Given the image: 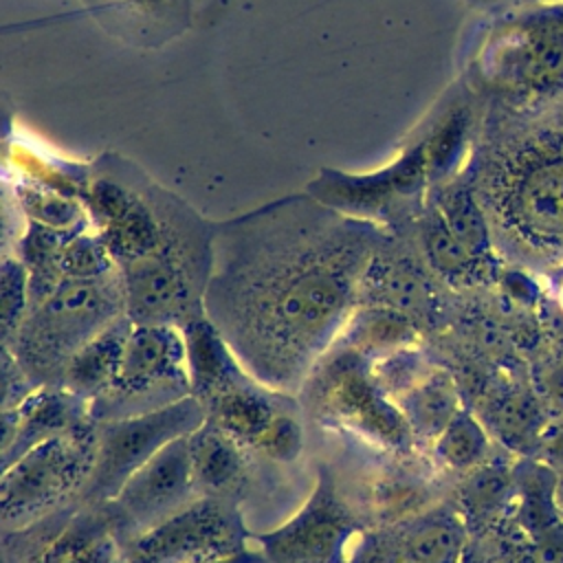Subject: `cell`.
Wrapping results in <instances>:
<instances>
[{"label": "cell", "instance_id": "7", "mask_svg": "<svg viewBox=\"0 0 563 563\" xmlns=\"http://www.w3.org/2000/svg\"><path fill=\"white\" fill-rule=\"evenodd\" d=\"M97 420L44 440L2 468L0 519L4 530L24 528L81 495L97 455Z\"/></svg>", "mask_w": 563, "mask_h": 563}, {"label": "cell", "instance_id": "37", "mask_svg": "<svg viewBox=\"0 0 563 563\" xmlns=\"http://www.w3.org/2000/svg\"><path fill=\"white\" fill-rule=\"evenodd\" d=\"M556 504H559V510H561V515H563V479H561L559 486H556Z\"/></svg>", "mask_w": 563, "mask_h": 563}, {"label": "cell", "instance_id": "33", "mask_svg": "<svg viewBox=\"0 0 563 563\" xmlns=\"http://www.w3.org/2000/svg\"><path fill=\"white\" fill-rule=\"evenodd\" d=\"M543 453L552 468H563V427L543 442Z\"/></svg>", "mask_w": 563, "mask_h": 563}, {"label": "cell", "instance_id": "35", "mask_svg": "<svg viewBox=\"0 0 563 563\" xmlns=\"http://www.w3.org/2000/svg\"><path fill=\"white\" fill-rule=\"evenodd\" d=\"M213 563H268L266 556L262 554V550H244L235 556H229V559H222V561H213Z\"/></svg>", "mask_w": 563, "mask_h": 563}, {"label": "cell", "instance_id": "16", "mask_svg": "<svg viewBox=\"0 0 563 563\" xmlns=\"http://www.w3.org/2000/svg\"><path fill=\"white\" fill-rule=\"evenodd\" d=\"M284 396L288 394L273 391L246 374L244 378L202 400V407L207 418L222 427L235 442H240L244 449H257L264 431L284 409Z\"/></svg>", "mask_w": 563, "mask_h": 563}, {"label": "cell", "instance_id": "25", "mask_svg": "<svg viewBox=\"0 0 563 563\" xmlns=\"http://www.w3.org/2000/svg\"><path fill=\"white\" fill-rule=\"evenodd\" d=\"M442 464L455 471H468L482 464L488 451V435L482 422L466 409H460L433 442Z\"/></svg>", "mask_w": 563, "mask_h": 563}, {"label": "cell", "instance_id": "30", "mask_svg": "<svg viewBox=\"0 0 563 563\" xmlns=\"http://www.w3.org/2000/svg\"><path fill=\"white\" fill-rule=\"evenodd\" d=\"M497 429L515 446H523L539 435V407L526 396H510L497 409Z\"/></svg>", "mask_w": 563, "mask_h": 563}, {"label": "cell", "instance_id": "6", "mask_svg": "<svg viewBox=\"0 0 563 563\" xmlns=\"http://www.w3.org/2000/svg\"><path fill=\"white\" fill-rule=\"evenodd\" d=\"M125 317L121 273L90 279H64L44 301L29 308L9 343L29 378L62 385L70 358L110 323Z\"/></svg>", "mask_w": 563, "mask_h": 563}, {"label": "cell", "instance_id": "36", "mask_svg": "<svg viewBox=\"0 0 563 563\" xmlns=\"http://www.w3.org/2000/svg\"><path fill=\"white\" fill-rule=\"evenodd\" d=\"M468 4L482 9V11H493L501 7H512V4H523V2H534V0H466Z\"/></svg>", "mask_w": 563, "mask_h": 563}, {"label": "cell", "instance_id": "28", "mask_svg": "<svg viewBox=\"0 0 563 563\" xmlns=\"http://www.w3.org/2000/svg\"><path fill=\"white\" fill-rule=\"evenodd\" d=\"M512 484L515 475L506 466H482L468 479L464 488V501L479 517L493 515L506 501Z\"/></svg>", "mask_w": 563, "mask_h": 563}, {"label": "cell", "instance_id": "14", "mask_svg": "<svg viewBox=\"0 0 563 563\" xmlns=\"http://www.w3.org/2000/svg\"><path fill=\"white\" fill-rule=\"evenodd\" d=\"M92 420L90 402L62 385H42L18 407L2 409V468L35 444Z\"/></svg>", "mask_w": 563, "mask_h": 563}, {"label": "cell", "instance_id": "12", "mask_svg": "<svg viewBox=\"0 0 563 563\" xmlns=\"http://www.w3.org/2000/svg\"><path fill=\"white\" fill-rule=\"evenodd\" d=\"M358 528L330 471L321 468L303 506L275 530L257 534V543L268 563H345Z\"/></svg>", "mask_w": 563, "mask_h": 563}, {"label": "cell", "instance_id": "34", "mask_svg": "<svg viewBox=\"0 0 563 563\" xmlns=\"http://www.w3.org/2000/svg\"><path fill=\"white\" fill-rule=\"evenodd\" d=\"M545 391L550 396V400L563 409V367H556L552 369L548 376H545Z\"/></svg>", "mask_w": 563, "mask_h": 563}, {"label": "cell", "instance_id": "19", "mask_svg": "<svg viewBox=\"0 0 563 563\" xmlns=\"http://www.w3.org/2000/svg\"><path fill=\"white\" fill-rule=\"evenodd\" d=\"M418 328L413 317L374 303H356L334 345L358 352L361 356L376 361L405 347H413Z\"/></svg>", "mask_w": 563, "mask_h": 563}, {"label": "cell", "instance_id": "24", "mask_svg": "<svg viewBox=\"0 0 563 563\" xmlns=\"http://www.w3.org/2000/svg\"><path fill=\"white\" fill-rule=\"evenodd\" d=\"M13 200L26 222H35L57 231L90 229V218L84 202L64 191L51 189L35 180H20L13 185Z\"/></svg>", "mask_w": 563, "mask_h": 563}, {"label": "cell", "instance_id": "23", "mask_svg": "<svg viewBox=\"0 0 563 563\" xmlns=\"http://www.w3.org/2000/svg\"><path fill=\"white\" fill-rule=\"evenodd\" d=\"M464 550V528L449 510L424 512L398 543L396 563H457Z\"/></svg>", "mask_w": 563, "mask_h": 563}, {"label": "cell", "instance_id": "20", "mask_svg": "<svg viewBox=\"0 0 563 563\" xmlns=\"http://www.w3.org/2000/svg\"><path fill=\"white\" fill-rule=\"evenodd\" d=\"M187 440L198 495L233 497L229 493L244 475V446L209 418Z\"/></svg>", "mask_w": 563, "mask_h": 563}, {"label": "cell", "instance_id": "21", "mask_svg": "<svg viewBox=\"0 0 563 563\" xmlns=\"http://www.w3.org/2000/svg\"><path fill=\"white\" fill-rule=\"evenodd\" d=\"M119 543L108 510L75 512L31 563H117Z\"/></svg>", "mask_w": 563, "mask_h": 563}, {"label": "cell", "instance_id": "8", "mask_svg": "<svg viewBox=\"0 0 563 563\" xmlns=\"http://www.w3.org/2000/svg\"><path fill=\"white\" fill-rule=\"evenodd\" d=\"M306 387V405L325 424L347 429L389 451H407L413 433L396 405L374 380L372 361L332 345L317 363Z\"/></svg>", "mask_w": 563, "mask_h": 563}, {"label": "cell", "instance_id": "5", "mask_svg": "<svg viewBox=\"0 0 563 563\" xmlns=\"http://www.w3.org/2000/svg\"><path fill=\"white\" fill-rule=\"evenodd\" d=\"M460 84L484 110L532 114L563 99V0L484 11Z\"/></svg>", "mask_w": 563, "mask_h": 563}, {"label": "cell", "instance_id": "3", "mask_svg": "<svg viewBox=\"0 0 563 563\" xmlns=\"http://www.w3.org/2000/svg\"><path fill=\"white\" fill-rule=\"evenodd\" d=\"M464 174L493 231L523 253H563V121L484 110Z\"/></svg>", "mask_w": 563, "mask_h": 563}, {"label": "cell", "instance_id": "10", "mask_svg": "<svg viewBox=\"0 0 563 563\" xmlns=\"http://www.w3.org/2000/svg\"><path fill=\"white\" fill-rule=\"evenodd\" d=\"M207 420L196 396H185L165 407L106 420L97 435L92 473L81 490L84 501L103 506L117 497L123 484L172 440L189 435Z\"/></svg>", "mask_w": 563, "mask_h": 563}, {"label": "cell", "instance_id": "1", "mask_svg": "<svg viewBox=\"0 0 563 563\" xmlns=\"http://www.w3.org/2000/svg\"><path fill=\"white\" fill-rule=\"evenodd\" d=\"M387 238L308 191L216 222L207 319L255 380L292 394L334 345Z\"/></svg>", "mask_w": 563, "mask_h": 563}, {"label": "cell", "instance_id": "32", "mask_svg": "<svg viewBox=\"0 0 563 563\" xmlns=\"http://www.w3.org/2000/svg\"><path fill=\"white\" fill-rule=\"evenodd\" d=\"M2 409L18 407L37 389V385L29 378L24 367L7 347H2Z\"/></svg>", "mask_w": 563, "mask_h": 563}, {"label": "cell", "instance_id": "4", "mask_svg": "<svg viewBox=\"0 0 563 563\" xmlns=\"http://www.w3.org/2000/svg\"><path fill=\"white\" fill-rule=\"evenodd\" d=\"M479 117V103L457 84L402 139L385 165L365 174L323 169L308 185V194L343 213L376 222L387 233H400L435 187L464 172Z\"/></svg>", "mask_w": 563, "mask_h": 563}, {"label": "cell", "instance_id": "2", "mask_svg": "<svg viewBox=\"0 0 563 563\" xmlns=\"http://www.w3.org/2000/svg\"><path fill=\"white\" fill-rule=\"evenodd\" d=\"M119 273L165 288H205L216 222L114 152L88 163L79 194Z\"/></svg>", "mask_w": 563, "mask_h": 563}, {"label": "cell", "instance_id": "18", "mask_svg": "<svg viewBox=\"0 0 563 563\" xmlns=\"http://www.w3.org/2000/svg\"><path fill=\"white\" fill-rule=\"evenodd\" d=\"M130 328L132 321L125 314L88 341L66 365L62 387L88 402L103 396L119 378Z\"/></svg>", "mask_w": 563, "mask_h": 563}, {"label": "cell", "instance_id": "15", "mask_svg": "<svg viewBox=\"0 0 563 563\" xmlns=\"http://www.w3.org/2000/svg\"><path fill=\"white\" fill-rule=\"evenodd\" d=\"M95 20L134 46L165 44L189 22V0H84Z\"/></svg>", "mask_w": 563, "mask_h": 563}, {"label": "cell", "instance_id": "22", "mask_svg": "<svg viewBox=\"0 0 563 563\" xmlns=\"http://www.w3.org/2000/svg\"><path fill=\"white\" fill-rule=\"evenodd\" d=\"M413 438H427L435 442L442 429L462 409L457 389L451 376L438 367H431L420 383L396 398Z\"/></svg>", "mask_w": 563, "mask_h": 563}, {"label": "cell", "instance_id": "31", "mask_svg": "<svg viewBox=\"0 0 563 563\" xmlns=\"http://www.w3.org/2000/svg\"><path fill=\"white\" fill-rule=\"evenodd\" d=\"M376 508L385 517H407L409 512H420L427 506L424 488L411 482L387 479L374 488Z\"/></svg>", "mask_w": 563, "mask_h": 563}, {"label": "cell", "instance_id": "27", "mask_svg": "<svg viewBox=\"0 0 563 563\" xmlns=\"http://www.w3.org/2000/svg\"><path fill=\"white\" fill-rule=\"evenodd\" d=\"M429 369L431 367H427L424 356L416 347H405L372 361V376L391 400L420 383Z\"/></svg>", "mask_w": 563, "mask_h": 563}, {"label": "cell", "instance_id": "11", "mask_svg": "<svg viewBox=\"0 0 563 563\" xmlns=\"http://www.w3.org/2000/svg\"><path fill=\"white\" fill-rule=\"evenodd\" d=\"M249 532L233 497L198 495L178 512L130 539L125 563H213L246 548Z\"/></svg>", "mask_w": 563, "mask_h": 563}, {"label": "cell", "instance_id": "38", "mask_svg": "<svg viewBox=\"0 0 563 563\" xmlns=\"http://www.w3.org/2000/svg\"><path fill=\"white\" fill-rule=\"evenodd\" d=\"M400 563H411V561H400Z\"/></svg>", "mask_w": 563, "mask_h": 563}, {"label": "cell", "instance_id": "29", "mask_svg": "<svg viewBox=\"0 0 563 563\" xmlns=\"http://www.w3.org/2000/svg\"><path fill=\"white\" fill-rule=\"evenodd\" d=\"M303 449V429L290 409H282L264 431L255 451L275 462H295Z\"/></svg>", "mask_w": 563, "mask_h": 563}, {"label": "cell", "instance_id": "17", "mask_svg": "<svg viewBox=\"0 0 563 563\" xmlns=\"http://www.w3.org/2000/svg\"><path fill=\"white\" fill-rule=\"evenodd\" d=\"M180 330L187 347L191 396L200 402L249 374L222 332L207 317L196 319Z\"/></svg>", "mask_w": 563, "mask_h": 563}, {"label": "cell", "instance_id": "9", "mask_svg": "<svg viewBox=\"0 0 563 563\" xmlns=\"http://www.w3.org/2000/svg\"><path fill=\"white\" fill-rule=\"evenodd\" d=\"M191 394L187 347L176 325L132 323L119 378L90 407L95 420H117L165 407Z\"/></svg>", "mask_w": 563, "mask_h": 563}, {"label": "cell", "instance_id": "26", "mask_svg": "<svg viewBox=\"0 0 563 563\" xmlns=\"http://www.w3.org/2000/svg\"><path fill=\"white\" fill-rule=\"evenodd\" d=\"M29 312V273L24 262L13 253L2 255L0 266V330L2 345L13 339Z\"/></svg>", "mask_w": 563, "mask_h": 563}, {"label": "cell", "instance_id": "13", "mask_svg": "<svg viewBox=\"0 0 563 563\" xmlns=\"http://www.w3.org/2000/svg\"><path fill=\"white\" fill-rule=\"evenodd\" d=\"M198 493L187 435L172 440L145 462L106 506L114 532L125 528L128 541L158 526Z\"/></svg>", "mask_w": 563, "mask_h": 563}]
</instances>
